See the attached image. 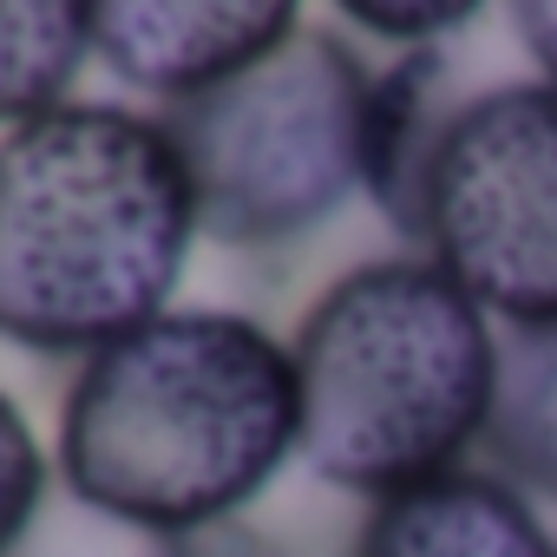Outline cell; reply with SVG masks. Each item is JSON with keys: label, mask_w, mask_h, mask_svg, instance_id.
<instances>
[{"label": "cell", "mask_w": 557, "mask_h": 557, "mask_svg": "<svg viewBox=\"0 0 557 557\" xmlns=\"http://www.w3.org/2000/svg\"><path fill=\"white\" fill-rule=\"evenodd\" d=\"M302 27L289 0H106L92 8V60L164 106H190L262 66Z\"/></svg>", "instance_id": "6"}, {"label": "cell", "mask_w": 557, "mask_h": 557, "mask_svg": "<svg viewBox=\"0 0 557 557\" xmlns=\"http://www.w3.org/2000/svg\"><path fill=\"white\" fill-rule=\"evenodd\" d=\"M524 60H531V79L557 86V0H518V8H505Z\"/></svg>", "instance_id": "14"}, {"label": "cell", "mask_w": 557, "mask_h": 557, "mask_svg": "<svg viewBox=\"0 0 557 557\" xmlns=\"http://www.w3.org/2000/svg\"><path fill=\"white\" fill-rule=\"evenodd\" d=\"M498 335L420 249L335 275L289 342L302 466L368 505L472 466L492 426Z\"/></svg>", "instance_id": "3"}, {"label": "cell", "mask_w": 557, "mask_h": 557, "mask_svg": "<svg viewBox=\"0 0 557 557\" xmlns=\"http://www.w3.org/2000/svg\"><path fill=\"white\" fill-rule=\"evenodd\" d=\"M374 66L322 27H302L243 79L171 106L164 132L197 184L203 236L269 249L329 223L368 190Z\"/></svg>", "instance_id": "4"}, {"label": "cell", "mask_w": 557, "mask_h": 557, "mask_svg": "<svg viewBox=\"0 0 557 557\" xmlns=\"http://www.w3.org/2000/svg\"><path fill=\"white\" fill-rule=\"evenodd\" d=\"M355 557H557V537L505 472L459 466L374 498L355 531Z\"/></svg>", "instance_id": "7"}, {"label": "cell", "mask_w": 557, "mask_h": 557, "mask_svg": "<svg viewBox=\"0 0 557 557\" xmlns=\"http://www.w3.org/2000/svg\"><path fill=\"white\" fill-rule=\"evenodd\" d=\"M472 92H453V66L446 47L426 53H400L394 66L374 73V106H368V197L387 210V223L400 236L420 230V197H426V171L433 151L453 125V112Z\"/></svg>", "instance_id": "8"}, {"label": "cell", "mask_w": 557, "mask_h": 557, "mask_svg": "<svg viewBox=\"0 0 557 557\" xmlns=\"http://www.w3.org/2000/svg\"><path fill=\"white\" fill-rule=\"evenodd\" d=\"M8 557H177V537L125 524V518L66 492V498H47V511L34 518V531Z\"/></svg>", "instance_id": "11"}, {"label": "cell", "mask_w": 557, "mask_h": 557, "mask_svg": "<svg viewBox=\"0 0 557 557\" xmlns=\"http://www.w3.org/2000/svg\"><path fill=\"white\" fill-rule=\"evenodd\" d=\"M203 236L197 184L164 119L60 106L0 138V335L99 355L158 322Z\"/></svg>", "instance_id": "2"}, {"label": "cell", "mask_w": 557, "mask_h": 557, "mask_svg": "<svg viewBox=\"0 0 557 557\" xmlns=\"http://www.w3.org/2000/svg\"><path fill=\"white\" fill-rule=\"evenodd\" d=\"M92 53V8L73 0H14L0 8V125L21 132L66 99Z\"/></svg>", "instance_id": "10"}, {"label": "cell", "mask_w": 557, "mask_h": 557, "mask_svg": "<svg viewBox=\"0 0 557 557\" xmlns=\"http://www.w3.org/2000/svg\"><path fill=\"white\" fill-rule=\"evenodd\" d=\"M413 243L498 329L557 322V86L505 79L453 112Z\"/></svg>", "instance_id": "5"}, {"label": "cell", "mask_w": 557, "mask_h": 557, "mask_svg": "<svg viewBox=\"0 0 557 557\" xmlns=\"http://www.w3.org/2000/svg\"><path fill=\"white\" fill-rule=\"evenodd\" d=\"M296 440L289 342L230 309H164L79 361L60 407V479L125 524L190 537L230 524Z\"/></svg>", "instance_id": "1"}, {"label": "cell", "mask_w": 557, "mask_h": 557, "mask_svg": "<svg viewBox=\"0 0 557 557\" xmlns=\"http://www.w3.org/2000/svg\"><path fill=\"white\" fill-rule=\"evenodd\" d=\"M177 557H283L262 531H249L243 518H230V524H210V531H190V537H177Z\"/></svg>", "instance_id": "15"}, {"label": "cell", "mask_w": 557, "mask_h": 557, "mask_svg": "<svg viewBox=\"0 0 557 557\" xmlns=\"http://www.w3.org/2000/svg\"><path fill=\"white\" fill-rule=\"evenodd\" d=\"M492 472L531 498H557V322L498 335V394L485 426Z\"/></svg>", "instance_id": "9"}, {"label": "cell", "mask_w": 557, "mask_h": 557, "mask_svg": "<svg viewBox=\"0 0 557 557\" xmlns=\"http://www.w3.org/2000/svg\"><path fill=\"white\" fill-rule=\"evenodd\" d=\"M342 21L387 40V47H400V53H426V47H446L466 27H479L485 8H472V0H440V8H374V0H348Z\"/></svg>", "instance_id": "13"}, {"label": "cell", "mask_w": 557, "mask_h": 557, "mask_svg": "<svg viewBox=\"0 0 557 557\" xmlns=\"http://www.w3.org/2000/svg\"><path fill=\"white\" fill-rule=\"evenodd\" d=\"M40 511H47V453L27 426V413L0 394V557L34 531Z\"/></svg>", "instance_id": "12"}]
</instances>
